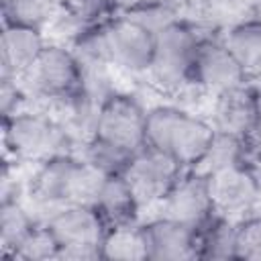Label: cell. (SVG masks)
I'll return each mask as SVG.
<instances>
[{"label": "cell", "mask_w": 261, "mask_h": 261, "mask_svg": "<svg viewBox=\"0 0 261 261\" xmlns=\"http://www.w3.org/2000/svg\"><path fill=\"white\" fill-rule=\"evenodd\" d=\"M120 14L128 16L137 24L145 27L153 35L161 33L165 27H169L171 22H175L177 18H181V14L175 8H171L169 4H165L163 0H149V2H145L141 6H137V8H130V10L120 12Z\"/></svg>", "instance_id": "obj_24"}, {"label": "cell", "mask_w": 261, "mask_h": 261, "mask_svg": "<svg viewBox=\"0 0 261 261\" xmlns=\"http://www.w3.org/2000/svg\"><path fill=\"white\" fill-rule=\"evenodd\" d=\"M45 226L51 230L59 257L65 261H94L102 259V241L108 224L96 206L90 204H67L59 208Z\"/></svg>", "instance_id": "obj_5"}, {"label": "cell", "mask_w": 261, "mask_h": 261, "mask_svg": "<svg viewBox=\"0 0 261 261\" xmlns=\"http://www.w3.org/2000/svg\"><path fill=\"white\" fill-rule=\"evenodd\" d=\"M259 80H261V77H259Z\"/></svg>", "instance_id": "obj_32"}, {"label": "cell", "mask_w": 261, "mask_h": 261, "mask_svg": "<svg viewBox=\"0 0 261 261\" xmlns=\"http://www.w3.org/2000/svg\"><path fill=\"white\" fill-rule=\"evenodd\" d=\"M149 261L198 259V228L161 212L141 220Z\"/></svg>", "instance_id": "obj_11"}, {"label": "cell", "mask_w": 261, "mask_h": 261, "mask_svg": "<svg viewBox=\"0 0 261 261\" xmlns=\"http://www.w3.org/2000/svg\"><path fill=\"white\" fill-rule=\"evenodd\" d=\"M39 222L33 218L31 210L20 196L0 198V251L2 257L12 259L18 245L29 237V232Z\"/></svg>", "instance_id": "obj_19"}, {"label": "cell", "mask_w": 261, "mask_h": 261, "mask_svg": "<svg viewBox=\"0 0 261 261\" xmlns=\"http://www.w3.org/2000/svg\"><path fill=\"white\" fill-rule=\"evenodd\" d=\"M106 51L118 75L141 82L153 61L155 35L124 14H116L104 24Z\"/></svg>", "instance_id": "obj_6"}, {"label": "cell", "mask_w": 261, "mask_h": 261, "mask_svg": "<svg viewBox=\"0 0 261 261\" xmlns=\"http://www.w3.org/2000/svg\"><path fill=\"white\" fill-rule=\"evenodd\" d=\"M61 10L84 29L106 24L118 14L114 0H61Z\"/></svg>", "instance_id": "obj_23"}, {"label": "cell", "mask_w": 261, "mask_h": 261, "mask_svg": "<svg viewBox=\"0 0 261 261\" xmlns=\"http://www.w3.org/2000/svg\"><path fill=\"white\" fill-rule=\"evenodd\" d=\"M61 8V0H0L2 22L27 24L47 33Z\"/></svg>", "instance_id": "obj_21"}, {"label": "cell", "mask_w": 261, "mask_h": 261, "mask_svg": "<svg viewBox=\"0 0 261 261\" xmlns=\"http://www.w3.org/2000/svg\"><path fill=\"white\" fill-rule=\"evenodd\" d=\"M2 149L4 159L33 167L55 155L75 153V141L53 112L24 106L2 118Z\"/></svg>", "instance_id": "obj_2"}, {"label": "cell", "mask_w": 261, "mask_h": 261, "mask_svg": "<svg viewBox=\"0 0 261 261\" xmlns=\"http://www.w3.org/2000/svg\"><path fill=\"white\" fill-rule=\"evenodd\" d=\"M202 37L204 33L184 16L165 27L155 35L153 61L141 82L173 100L192 82V67Z\"/></svg>", "instance_id": "obj_3"}, {"label": "cell", "mask_w": 261, "mask_h": 261, "mask_svg": "<svg viewBox=\"0 0 261 261\" xmlns=\"http://www.w3.org/2000/svg\"><path fill=\"white\" fill-rule=\"evenodd\" d=\"M163 2H165V4H169L171 8H175L181 16H186V14H188V12L198 4V0H163Z\"/></svg>", "instance_id": "obj_29"}, {"label": "cell", "mask_w": 261, "mask_h": 261, "mask_svg": "<svg viewBox=\"0 0 261 261\" xmlns=\"http://www.w3.org/2000/svg\"><path fill=\"white\" fill-rule=\"evenodd\" d=\"M49 37L45 31L2 22L0 35V77H20L41 55Z\"/></svg>", "instance_id": "obj_14"}, {"label": "cell", "mask_w": 261, "mask_h": 261, "mask_svg": "<svg viewBox=\"0 0 261 261\" xmlns=\"http://www.w3.org/2000/svg\"><path fill=\"white\" fill-rule=\"evenodd\" d=\"M206 175L218 214L241 220L253 212H261V171L257 163H243Z\"/></svg>", "instance_id": "obj_9"}, {"label": "cell", "mask_w": 261, "mask_h": 261, "mask_svg": "<svg viewBox=\"0 0 261 261\" xmlns=\"http://www.w3.org/2000/svg\"><path fill=\"white\" fill-rule=\"evenodd\" d=\"M114 2H116V8H118V14H120V12H126L130 8H137V6L145 4L149 0H114Z\"/></svg>", "instance_id": "obj_30"}, {"label": "cell", "mask_w": 261, "mask_h": 261, "mask_svg": "<svg viewBox=\"0 0 261 261\" xmlns=\"http://www.w3.org/2000/svg\"><path fill=\"white\" fill-rule=\"evenodd\" d=\"M192 82L210 98L253 82L220 35H204L194 59Z\"/></svg>", "instance_id": "obj_10"}, {"label": "cell", "mask_w": 261, "mask_h": 261, "mask_svg": "<svg viewBox=\"0 0 261 261\" xmlns=\"http://www.w3.org/2000/svg\"><path fill=\"white\" fill-rule=\"evenodd\" d=\"M214 126L202 112L188 110L175 102L153 104L147 110L145 145L173 157L184 169H196L202 161Z\"/></svg>", "instance_id": "obj_1"}, {"label": "cell", "mask_w": 261, "mask_h": 261, "mask_svg": "<svg viewBox=\"0 0 261 261\" xmlns=\"http://www.w3.org/2000/svg\"><path fill=\"white\" fill-rule=\"evenodd\" d=\"M237 259L261 261V212L237 220Z\"/></svg>", "instance_id": "obj_26"}, {"label": "cell", "mask_w": 261, "mask_h": 261, "mask_svg": "<svg viewBox=\"0 0 261 261\" xmlns=\"http://www.w3.org/2000/svg\"><path fill=\"white\" fill-rule=\"evenodd\" d=\"M57 257H59V247L45 224H37L12 255V259L18 261H47Z\"/></svg>", "instance_id": "obj_25"}, {"label": "cell", "mask_w": 261, "mask_h": 261, "mask_svg": "<svg viewBox=\"0 0 261 261\" xmlns=\"http://www.w3.org/2000/svg\"><path fill=\"white\" fill-rule=\"evenodd\" d=\"M147 110L145 102L126 90H116L100 106L96 137L122 147L130 153L145 147V128H147Z\"/></svg>", "instance_id": "obj_7"}, {"label": "cell", "mask_w": 261, "mask_h": 261, "mask_svg": "<svg viewBox=\"0 0 261 261\" xmlns=\"http://www.w3.org/2000/svg\"><path fill=\"white\" fill-rule=\"evenodd\" d=\"M100 255L108 261H149L141 222L110 226L102 241Z\"/></svg>", "instance_id": "obj_20"}, {"label": "cell", "mask_w": 261, "mask_h": 261, "mask_svg": "<svg viewBox=\"0 0 261 261\" xmlns=\"http://www.w3.org/2000/svg\"><path fill=\"white\" fill-rule=\"evenodd\" d=\"M29 106V96L18 77H0V114L10 116Z\"/></svg>", "instance_id": "obj_27"}, {"label": "cell", "mask_w": 261, "mask_h": 261, "mask_svg": "<svg viewBox=\"0 0 261 261\" xmlns=\"http://www.w3.org/2000/svg\"><path fill=\"white\" fill-rule=\"evenodd\" d=\"M259 165H261V161H259Z\"/></svg>", "instance_id": "obj_31"}, {"label": "cell", "mask_w": 261, "mask_h": 261, "mask_svg": "<svg viewBox=\"0 0 261 261\" xmlns=\"http://www.w3.org/2000/svg\"><path fill=\"white\" fill-rule=\"evenodd\" d=\"M253 86H255V104H257V124H255V133L251 137V147H253L257 163H259L261 161V80H255Z\"/></svg>", "instance_id": "obj_28"}, {"label": "cell", "mask_w": 261, "mask_h": 261, "mask_svg": "<svg viewBox=\"0 0 261 261\" xmlns=\"http://www.w3.org/2000/svg\"><path fill=\"white\" fill-rule=\"evenodd\" d=\"M243 163H257L251 143L243 137L214 128V137L196 169L204 173H214V171H222V169L243 165Z\"/></svg>", "instance_id": "obj_16"}, {"label": "cell", "mask_w": 261, "mask_h": 261, "mask_svg": "<svg viewBox=\"0 0 261 261\" xmlns=\"http://www.w3.org/2000/svg\"><path fill=\"white\" fill-rule=\"evenodd\" d=\"M181 171L184 167L173 157L155 147L145 145L133 153L126 169L122 171V177L128 181L143 210H147L159 208V204L163 202L171 186L177 181Z\"/></svg>", "instance_id": "obj_8"}, {"label": "cell", "mask_w": 261, "mask_h": 261, "mask_svg": "<svg viewBox=\"0 0 261 261\" xmlns=\"http://www.w3.org/2000/svg\"><path fill=\"white\" fill-rule=\"evenodd\" d=\"M198 259H237V220L214 212L198 226Z\"/></svg>", "instance_id": "obj_18"}, {"label": "cell", "mask_w": 261, "mask_h": 261, "mask_svg": "<svg viewBox=\"0 0 261 261\" xmlns=\"http://www.w3.org/2000/svg\"><path fill=\"white\" fill-rule=\"evenodd\" d=\"M75 153L84 161H88L92 167L100 169L106 175H122V171L126 169V165L133 157L130 151L116 147V145H112V143H108L96 135L92 139H88L86 143H82L75 149Z\"/></svg>", "instance_id": "obj_22"}, {"label": "cell", "mask_w": 261, "mask_h": 261, "mask_svg": "<svg viewBox=\"0 0 261 261\" xmlns=\"http://www.w3.org/2000/svg\"><path fill=\"white\" fill-rule=\"evenodd\" d=\"M94 206L102 214L108 228L120 224H135L143 220V206L122 175H108Z\"/></svg>", "instance_id": "obj_15"}, {"label": "cell", "mask_w": 261, "mask_h": 261, "mask_svg": "<svg viewBox=\"0 0 261 261\" xmlns=\"http://www.w3.org/2000/svg\"><path fill=\"white\" fill-rule=\"evenodd\" d=\"M212 126L222 133L243 137L251 143L257 124V104H255V86L247 82L232 90H226L210 100L206 110Z\"/></svg>", "instance_id": "obj_13"}, {"label": "cell", "mask_w": 261, "mask_h": 261, "mask_svg": "<svg viewBox=\"0 0 261 261\" xmlns=\"http://www.w3.org/2000/svg\"><path fill=\"white\" fill-rule=\"evenodd\" d=\"M18 80L29 96V106L51 110L80 90V67L67 45L49 41Z\"/></svg>", "instance_id": "obj_4"}, {"label": "cell", "mask_w": 261, "mask_h": 261, "mask_svg": "<svg viewBox=\"0 0 261 261\" xmlns=\"http://www.w3.org/2000/svg\"><path fill=\"white\" fill-rule=\"evenodd\" d=\"M224 45L232 51L249 77L255 82L261 77V16H251L222 35Z\"/></svg>", "instance_id": "obj_17"}, {"label": "cell", "mask_w": 261, "mask_h": 261, "mask_svg": "<svg viewBox=\"0 0 261 261\" xmlns=\"http://www.w3.org/2000/svg\"><path fill=\"white\" fill-rule=\"evenodd\" d=\"M157 212L177 218L196 228L202 226L216 212L208 175L200 169H184L159 204Z\"/></svg>", "instance_id": "obj_12"}]
</instances>
